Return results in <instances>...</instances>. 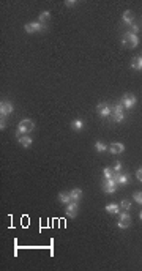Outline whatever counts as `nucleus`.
<instances>
[{
    "label": "nucleus",
    "mask_w": 142,
    "mask_h": 271,
    "mask_svg": "<svg viewBox=\"0 0 142 271\" xmlns=\"http://www.w3.org/2000/svg\"><path fill=\"white\" fill-rule=\"evenodd\" d=\"M111 115H112V121L114 123H122L125 120V114L123 112H120V114H111Z\"/></svg>",
    "instance_id": "aec40b11"
},
{
    "label": "nucleus",
    "mask_w": 142,
    "mask_h": 271,
    "mask_svg": "<svg viewBox=\"0 0 142 271\" xmlns=\"http://www.w3.org/2000/svg\"><path fill=\"white\" fill-rule=\"evenodd\" d=\"M47 27L44 26V24L41 22H29L24 26V30H26L27 33H35V32H44Z\"/></svg>",
    "instance_id": "7ed1b4c3"
},
{
    "label": "nucleus",
    "mask_w": 142,
    "mask_h": 271,
    "mask_svg": "<svg viewBox=\"0 0 142 271\" xmlns=\"http://www.w3.org/2000/svg\"><path fill=\"white\" fill-rule=\"evenodd\" d=\"M118 188V183H117V174L112 177V178H106L103 181V191L106 194H114Z\"/></svg>",
    "instance_id": "f03ea898"
},
{
    "label": "nucleus",
    "mask_w": 142,
    "mask_h": 271,
    "mask_svg": "<svg viewBox=\"0 0 142 271\" xmlns=\"http://www.w3.org/2000/svg\"><path fill=\"white\" fill-rule=\"evenodd\" d=\"M0 128H2V129L7 128V117L5 115H2V120H0Z\"/></svg>",
    "instance_id": "cd10ccee"
},
{
    "label": "nucleus",
    "mask_w": 142,
    "mask_h": 271,
    "mask_svg": "<svg viewBox=\"0 0 142 271\" xmlns=\"http://www.w3.org/2000/svg\"><path fill=\"white\" fill-rule=\"evenodd\" d=\"M133 199L137 202V203H142V192L140 191H137V192H134V195H133Z\"/></svg>",
    "instance_id": "a878e982"
},
{
    "label": "nucleus",
    "mask_w": 142,
    "mask_h": 271,
    "mask_svg": "<svg viewBox=\"0 0 142 271\" xmlns=\"http://www.w3.org/2000/svg\"><path fill=\"white\" fill-rule=\"evenodd\" d=\"M106 211L111 213V214H118L120 213V207L117 203H109V205H106Z\"/></svg>",
    "instance_id": "4468645a"
},
{
    "label": "nucleus",
    "mask_w": 142,
    "mask_h": 271,
    "mask_svg": "<svg viewBox=\"0 0 142 271\" xmlns=\"http://www.w3.org/2000/svg\"><path fill=\"white\" fill-rule=\"evenodd\" d=\"M59 200H60V203H63V205H68V203L73 202V200H71V197H69V192H60V194H59Z\"/></svg>",
    "instance_id": "ddd939ff"
},
{
    "label": "nucleus",
    "mask_w": 142,
    "mask_h": 271,
    "mask_svg": "<svg viewBox=\"0 0 142 271\" xmlns=\"http://www.w3.org/2000/svg\"><path fill=\"white\" fill-rule=\"evenodd\" d=\"M69 197H71V200H73V202H79L81 197H82V191H81L79 188L71 189V191H69Z\"/></svg>",
    "instance_id": "9b49d317"
},
{
    "label": "nucleus",
    "mask_w": 142,
    "mask_h": 271,
    "mask_svg": "<svg viewBox=\"0 0 142 271\" xmlns=\"http://www.w3.org/2000/svg\"><path fill=\"white\" fill-rule=\"evenodd\" d=\"M136 103H137V100H136V96H134V95H128V93H125V95L122 96V104H123L125 109H133V107L136 106Z\"/></svg>",
    "instance_id": "39448f33"
},
{
    "label": "nucleus",
    "mask_w": 142,
    "mask_h": 271,
    "mask_svg": "<svg viewBox=\"0 0 142 271\" xmlns=\"http://www.w3.org/2000/svg\"><path fill=\"white\" fill-rule=\"evenodd\" d=\"M49 21H51V13H49V11H43V13L40 14V22H41V24H44V26H46Z\"/></svg>",
    "instance_id": "f3484780"
},
{
    "label": "nucleus",
    "mask_w": 142,
    "mask_h": 271,
    "mask_svg": "<svg viewBox=\"0 0 142 271\" xmlns=\"http://www.w3.org/2000/svg\"><path fill=\"white\" fill-rule=\"evenodd\" d=\"M112 155H120V153H123L125 152V145L123 143H117V142H114V143H111L109 145V148H107Z\"/></svg>",
    "instance_id": "1a4fd4ad"
},
{
    "label": "nucleus",
    "mask_w": 142,
    "mask_h": 271,
    "mask_svg": "<svg viewBox=\"0 0 142 271\" xmlns=\"http://www.w3.org/2000/svg\"><path fill=\"white\" fill-rule=\"evenodd\" d=\"M123 104L122 103H118V104H115L114 107H112V114H120V112H123Z\"/></svg>",
    "instance_id": "5701e85b"
},
{
    "label": "nucleus",
    "mask_w": 142,
    "mask_h": 271,
    "mask_svg": "<svg viewBox=\"0 0 142 271\" xmlns=\"http://www.w3.org/2000/svg\"><path fill=\"white\" fill-rule=\"evenodd\" d=\"M131 68L136 69V71H140V69H142V55H139V57H136V58L133 60Z\"/></svg>",
    "instance_id": "dca6fc26"
},
{
    "label": "nucleus",
    "mask_w": 142,
    "mask_h": 271,
    "mask_svg": "<svg viewBox=\"0 0 142 271\" xmlns=\"http://www.w3.org/2000/svg\"><path fill=\"white\" fill-rule=\"evenodd\" d=\"M103 174H104V178H112L115 175V172L112 169H109V167H104L103 169Z\"/></svg>",
    "instance_id": "4be33fe9"
},
{
    "label": "nucleus",
    "mask_w": 142,
    "mask_h": 271,
    "mask_svg": "<svg viewBox=\"0 0 142 271\" xmlns=\"http://www.w3.org/2000/svg\"><path fill=\"white\" fill-rule=\"evenodd\" d=\"M122 19H123V24H126V26H133V22H134V16H133V13L130 10H126L123 13Z\"/></svg>",
    "instance_id": "f8f14e48"
},
{
    "label": "nucleus",
    "mask_w": 142,
    "mask_h": 271,
    "mask_svg": "<svg viewBox=\"0 0 142 271\" xmlns=\"http://www.w3.org/2000/svg\"><path fill=\"white\" fill-rule=\"evenodd\" d=\"M131 33L137 35V33H139V26H136V24H133V26H131Z\"/></svg>",
    "instance_id": "c85d7f7f"
},
{
    "label": "nucleus",
    "mask_w": 142,
    "mask_h": 271,
    "mask_svg": "<svg viewBox=\"0 0 142 271\" xmlns=\"http://www.w3.org/2000/svg\"><path fill=\"white\" fill-rule=\"evenodd\" d=\"M136 177H137V180H139V181H142V167L136 170Z\"/></svg>",
    "instance_id": "c756f323"
},
{
    "label": "nucleus",
    "mask_w": 142,
    "mask_h": 271,
    "mask_svg": "<svg viewBox=\"0 0 142 271\" xmlns=\"http://www.w3.org/2000/svg\"><path fill=\"white\" fill-rule=\"evenodd\" d=\"M128 33H130V44H131V47H137V44H139L137 35H134V33H131V32H128Z\"/></svg>",
    "instance_id": "412c9836"
},
{
    "label": "nucleus",
    "mask_w": 142,
    "mask_h": 271,
    "mask_svg": "<svg viewBox=\"0 0 142 271\" xmlns=\"http://www.w3.org/2000/svg\"><path fill=\"white\" fill-rule=\"evenodd\" d=\"M117 183L120 185V186H125L126 183H128V175H125V174H117Z\"/></svg>",
    "instance_id": "a211bd4d"
},
{
    "label": "nucleus",
    "mask_w": 142,
    "mask_h": 271,
    "mask_svg": "<svg viewBox=\"0 0 142 271\" xmlns=\"http://www.w3.org/2000/svg\"><path fill=\"white\" fill-rule=\"evenodd\" d=\"M139 217H140V219H142V211H140V214H139Z\"/></svg>",
    "instance_id": "2f4dec72"
},
{
    "label": "nucleus",
    "mask_w": 142,
    "mask_h": 271,
    "mask_svg": "<svg viewBox=\"0 0 142 271\" xmlns=\"http://www.w3.org/2000/svg\"><path fill=\"white\" fill-rule=\"evenodd\" d=\"M35 129V123L33 120H29V118H24L19 121V125H17V131H16V136L21 137V136H26L29 133H32Z\"/></svg>",
    "instance_id": "f257e3e1"
},
{
    "label": "nucleus",
    "mask_w": 142,
    "mask_h": 271,
    "mask_svg": "<svg viewBox=\"0 0 142 271\" xmlns=\"http://www.w3.org/2000/svg\"><path fill=\"white\" fill-rule=\"evenodd\" d=\"M78 211H79V203L78 202H71L66 205V216L71 217V219H74L78 216Z\"/></svg>",
    "instance_id": "423d86ee"
},
{
    "label": "nucleus",
    "mask_w": 142,
    "mask_h": 271,
    "mask_svg": "<svg viewBox=\"0 0 142 271\" xmlns=\"http://www.w3.org/2000/svg\"><path fill=\"white\" fill-rule=\"evenodd\" d=\"M128 44H130V33L125 32L123 33V38H122V46L123 47H128Z\"/></svg>",
    "instance_id": "b1692460"
},
{
    "label": "nucleus",
    "mask_w": 142,
    "mask_h": 271,
    "mask_svg": "<svg viewBox=\"0 0 142 271\" xmlns=\"http://www.w3.org/2000/svg\"><path fill=\"white\" fill-rule=\"evenodd\" d=\"M65 5H66V7H74V5H76V2H74V0H66V2H65Z\"/></svg>",
    "instance_id": "7c9ffc66"
},
{
    "label": "nucleus",
    "mask_w": 142,
    "mask_h": 271,
    "mask_svg": "<svg viewBox=\"0 0 142 271\" xmlns=\"http://www.w3.org/2000/svg\"><path fill=\"white\" fill-rule=\"evenodd\" d=\"M13 110H14V107H13V104L10 101H2V103H0V115L8 117L10 114H13Z\"/></svg>",
    "instance_id": "0eeeda50"
},
{
    "label": "nucleus",
    "mask_w": 142,
    "mask_h": 271,
    "mask_svg": "<svg viewBox=\"0 0 142 271\" xmlns=\"http://www.w3.org/2000/svg\"><path fill=\"white\" fill-rule=\"evenodd\" d=\"M95 148H97V152H98V153H104V152L109 148V147H107L106 143H103V142H100V140H98L97 143H95Z\"/></svg>",
    "instance_id": "6ab92c4d"
},
{
    "label": "nucleus",
    "mask_w": 142,
    "mask_h": 271,
    "mask_svg": "<svg viewBox=\"0 0 142 271\" xmlns=\"http://www.w3.org/2000/svg\"><path fill=\"white\" fill-rule=\"evenodd\" d=\"M97 110H98V114H100L101 117H109V115L112 114V107H111L109 104H106V103H100V104L97 106Z\"/></svg>",
    "instance_id": "6e6552de"
},
{
    "label": "nucleus",
    "mask_w": 142,
    "mask_h": 271,
    "mask_svg": "<svg viewBox=\"0 0 142 271\" xmlns=\"http://www.w3.org/2000/svg\"><path fill=\"white\" fill-rule=\"evenodd\" d=\"M115 174H120L122 172V162H115V166H114V169H112Z\"/></svg>",
    "instance_id": "bb28decb"
},
{
    "label": "nucleus",
    "mask_w": 142,
    "mask_h": 271,
    "mask_svg": "<svg viewBox=\"0 0 142 271\" xmlns=\"http://www.w3.org/2000/svg\"><path fill=\"white\" fill-rule=\"evenodd\" d=\"M17 142H19L21 147H24V148H29V147H32V143H33V139L29 134H26V136L17 137Z\"/></svg>",
    "instance_id": "9d476101"
},
{
    "label": "nucleus",
    "mask_w": 142,
    "mask_h": 271,
    "mask_svg": "<svg viewBox=\"0 0 142 271\" xmlns=\"http://www.w3.org/2000/svg\"><path fill=\"white\" fill-rule=\"evenodd\" d=\"M120 208H123L125 211H128V210L131 208V202H130V200H122V203H120Z\"/></svg>",
    "instance_id": "393cba45"
},
{
    "label": "nucleus",
    "mask_w": 142,
    "mask_h": 271,
    "mask_svg": "<svg viewBox=\"0 0 142 271\" xmlns=\"http://www.w3.org/2000/svg\"><path fill=\"white\" fill-rule=\"evenodd\" d=\"M71 128L76 129V131H81V129L84 128V120H81V118L73 120V121H71Z\"/></svg>",
    "instance_id": "2eb2a0df"
},
{
    "label": "nucleus",
    "mask_w": 142,
    "mask_h": 271,
    "mask_svg": "<svg viewBox=\"0 0 142 271\" xmlns=\"http://www.w3.org/2000/svg\"><path fill=\"white\" fill-rule=\"evenodd\" d=\"M118 217H120V221L117 222V227H118V229H128L130 224H131V216H130V213H118Z\"/></svg>",
    "instance_id": "20e7f679"
}]
</instances>
